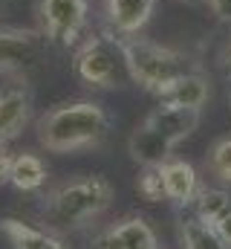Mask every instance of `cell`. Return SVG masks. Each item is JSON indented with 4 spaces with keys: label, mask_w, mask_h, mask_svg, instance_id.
I'll return each mask as SVG.
<instances>
[{
    "label": "cell",
    "mask_w": 231,
    "mask_h": 249,
    "mask_svg": "<svg viewBox=\"0 0 231 249\" xmlns=\"http://www.w3.org/2000/svg\"><path fill=\"white\" fill-rule=\"evenodd\" d=\"M199 119H202V110L173 107V105H162V102H159V107H153V110L145 116V122L150 124V127H156L173 148H176L179 142H185V139L199 127Z\"/></svg>",
    "instance_id": "11"
},
{
    "label": "cell",
    "mask_w": 231,
    "mask_h": 249,
    "mask_svg": "<svg viewBox=\"0 0 231 249\" xmlns=\"http://www.w3.org/2000/svg\"><path fill=\"white\" fill-rule=\"evenodd\" d=\"M162 171V183H165V200H171L173 206H191L199 194V174L191 162L185 160H168L159 165Z\"/></svg>",
    "instance_id": "13"
},
{
    "label": "cell",
    "mask_w": 231,
    "mask_h": 249,
    "mask_svg": "<svg viewBox=\"0 0 231 249\" xmlns=\"http://www.w3.org/2000/svg\"><path fill=\"white\" fill-rule=\"evenodd\" d=\"M191 206H194L197 220L214 226L217 220H223L231 212V191H226V188H199V194Z\"/></svg>",
    "instance_id": "16"
},
{
    "label": "cell",
    "mask_w": 231,
    "mask_h": 249,
    "mask_svg": "<svg viewBox=\"0 0 231 249\" xmlns=\"http://www.w3.org/2000/svg\"><path fill=\"white\" fill-rule=\"evenodd\" d=\"M153 9H156V0H104L107 29L116 38L142 35V29L153 18Z\"/></svg>",
    "instance_id": "9"
},
{
    "label": "cell",
    "mask_w": 231,
    "mask_h": 249,
    "mask_svg": "<svg viewBox=\"0 0 231 249\" xmlns=\"http://www.w3.org/2000/svg\"><path fill=\"white\" fill-rule=\"evenodd\" d=\"M127 154L130 160L139 165V168H148V165H162L173 157V145L150 124L142 122L133 127L130 139H127Z\"/></svg>",
    "instance_id": "10"
},
{
    "label": "cell",
    "mask_w": 231,
    "mask_h": 249,
    "mask_svg": "<svg viewBox=\"0 0 231 249\" xmlns=\"http://www.w3.org/2000/svg\"><path fill=\"white\" fill-rule=\"evenodd\" d=\"M110 133V113L99 102L75 99L50 107L38 122V145L50 154H75L87 148H99Z\"/></svg>",
    "instance_id": "1"
},
{
    "label": "cell",
    "mask_w": 231,
    "mask_h": 249,
    "mask_svg": "<svg viewBox=\"0 0 231 249\" xmlns=\"http://www.w3.org/2000/svg\"><path fill=\"white\" fill-rule=\"evenodd\" d=\"M38 20L50 44L75 50L87 35L90 0H38Z\"/></svg>",
    "instance_id": "6"
},
{
    "label": "cell",
    "mask_w": 231,
    "mask_h": 249,
    "mask_svg": "<svg viewBox=\"0 0 231 249\" xmlns=\"http://www.w3.org/2000/svg\"><path fill=\"white\" fill-rule=\"evenodd\" d=\"M87 249H159L156 232L145 217H124L99 232Z\"/></svg>",
    "instance_id": "8"
},
{
    "label": "cell",
    "mask_w": 231,
    "mask_h": 249,
    "mask_svg": "<svg viewBox=\"0 0 231 249\" xmlns=\"http://www.w3.org/2000/svg\"><path fill=\"white\" fill-rule=\"evenodd\" d=\"M110 203H113V186L104 177L90 174L52 188L44 197L41 214L44 223L55 232H78L93 220H99L110 209Z\"/></svg>",
    "instance_id": "2"
},
{
    "label": "cell",
    "mask_w": 231,
    "mask_h": 249,
    "mask_svg": "<svg viewBox=\"0 0 231 249\" xmlns=\"http://www.w3.org/2000/svg\"><path fill=\"white\" fill-rule=\"evenodd\" d=\"M162 105H173V107H188V110H202L211 99V81L194 70V72H185L179 75L173 84H168L159 96H156Z\"/></svg>",
    "instance_id": "12"
},
{
    "label": "cell",
    "mask_w": 231,
    "mask_h": 249,
    "mask_svg": "<svg viewBox=\"0 0 231 249\" xmlns=\"http://www.w3.org/2000/svg\"><path fill=\"white\" fill-rule=\"evenodd\" d=\"M208 171H211L217 180L231 183V136L217 139V142L208 148Z\"/></svg>",
    "instance_id": "18"
},
{
    "label": "cell",
    "mask_w": 231,
    "mask_h": 249,
    "mask_svg": "<svg viewBox=\"0 0 231 249\" xmlns=\"http://www.w3.org/2000/svg\"><path fill=\"white\" fill-rule=\"evenodd\" d=\"M0 232L6 235L12 249H66L55 232L29 226V223L15 220V217H3L0 220Z\"/></svg>",
    "instance_id": "14"
},
{
    "label": "cell",
    "mask_w": 231,
    "mask_h": 249,
    "mask_svg": "<svg viewBox=\"0 0 231 249\" xmlns=\"http://www.w3.org/2000/svg\"><path fill=\"white\" fill-rule=\"evenodd\" d=\"M118 50H121V58H124L130 81L139 84L142 90L153 93V96H159L179 75L197 70V61L188 53L153 44V41H148L142 35L118 38Z\"/></svg>",
    "instance_id": "3"
},
{
    "label": "cell",
    "mask_w": 231,
    "mask_h": 249,
    "mask_svg": "<svg viewBox=\"0 0 231 249\" xmlns=\"http://www.w3.org/2000/svg\"><path fill=\"white\" fill-rule=\"evenodd\" d=\"M214 229H217V235H220V238L231 247V212L223 217V220H217V223H214Z\"/></svg>",
    "instance_id": "22"
},
{
    "label": "cell",
    "mask_w": 231,
    "mask_h": 249,
    "mask_svg": "<svg viewBox=\"0 0 231 249\" xmlns=\"http://www.w3.org/2000/svg\"><path fill=\"white\" fill-rule=\"evenodd\" d=\"M50 180V168L47 162L32 154V151H20L12 154V165H9V186L17 191H41Z\"/></svg>",
    "instance_id": "15"
},
{
    "label": "cell",
    "mask_w": 231,
    "mask_h": 249,
    "mask_svg": "<svg viewBox=\"0 0 231 249\" xmlns=\"http://www.w3.org/2000/svg\"><path fill=\"white\" fill-rule=\"evenodd\" d=\"M72 70L87 87H99V90L118 87L121 78H130L124 58H121V50H118V38L113 32H107V35L87 32L84 41L75 47Z\"/></svg>",
    "instance_id": "4"
},
{
    "label": "cell",
    "mask_w": 231,
    "mask_h": 249,
    "mask_svg": "<svg viewBox=\"0 0 231 249\" xmlns=\"http://www.w3.org/2000/svg\"><path fill=\"white\" fill-rule=\"evenodd\" d=\"M3 9H6V0H0V20H3Z\"/></svg>",
    "instance_id": "23"
},
{
    "label": "cell",
    "mask_w": 231,
    "mask_h": 249,
    "mask_svg": "<svg viewBox=\"0 0 231 249\" xmlns=\"http://www.w3.org/2000/svg\"><path fill=\"white\" fill-rule=\"evenodd\" d=\"M9 165H12V154H9V148L0 142V186L9 183Z\"/></svg>",
    "instance_id": "21"
},
{
    "label": "cell",
    "mask_w": 231,
    "mask_h": 249,
    "mask_svg": "<svg viewBox=\"0 0 231 249\" xmlns=\"http://www.w3.org/2000/svg\"><path fill=\"white\" fill-rule=\"evenodd\" d=\"M32 122V90L26 78H9L0 84V142L9 145Z\"/></svg>",
    "instance_id": "7"
},
{
    "label": "cell",
    "mask_w": 231,
    "mask_h": 249,
    "mask_svg": "<svg viewBox=\"0 0 231 249\" xmlns=\"http://www.w3.org/2000/svg\"><path fill=\"white\" fill-rule=\"evenodd\" d=\"M220 20H231V0H205Z\"/></svg>",
    "instance_id": "20"
},
{
    "label": "cell",
    "mask_w": 231,
    "mask_h": 249,
    "mask_svg": "<svg viewBox=\"0 0 231 249\" xmlns=\"http://www.w3.org/2000/svg\"><path fill=\"white\" fill-rule=\"evenodd\" d=\"M47 35L41 29H20L0 23V75L29 78L47 58Z\"/></svg>",
    "instance_id": "5"
},
{
    "label": "cell",
    "mask_w": 231,
    "mask_h": 249,
    "mask_svg": "<svg viewBox=\"0 0 231 249\" xmlns=\"http://www.w3.org/2000/svg\"><path fill=\"white\" fill-rule=\"evenodd\" d=\"M179 241H182V249H231L214 226L197 220V217H185L179 220Z\"/></svg>",
    "instance_id": "17"
},
{
    "label": "cell",
    "mask_w": 231,
    "mask_h": 249,
    "mask_svg": "<svg viewBox=\"0 0 231 249\" xmlns=\"http://www.w3.org/2000/svg\"><path fill=\"white\" fill-rule=\"evenodd\" d=\"M136 191H139V197L148 200V203H162V200H165V183H162L159 165L142 168V174L136 177Z\"/></svg>",
    "instance_id": "19"
}]
</instances>
